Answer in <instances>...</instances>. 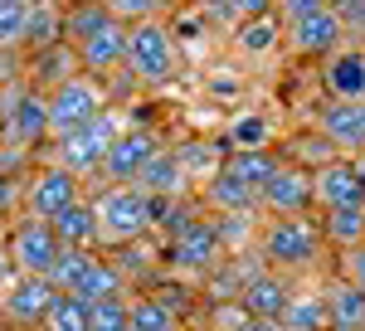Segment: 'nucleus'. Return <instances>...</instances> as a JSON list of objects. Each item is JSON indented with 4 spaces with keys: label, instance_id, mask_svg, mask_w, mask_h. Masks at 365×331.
Returning a JSON list of instances; mask_svg holds the SVG:
<instances>
[{
    "label": "nucleus",
    "instance_id": "36",
    "mask_svg": "<svg viewBox=\"0 0 365 331\" xmlns=\"http://www.w3.org/2000/svg\"><path fill=\"white\" fill-rule=\"evenodd\" d=\"M268 10H278V0H225L229 20H253V15H268Z\"/></svg>",
    "mask_w": 365,
    "mask_h": 331
},
{
    "label": "nucleus",
    "instance_id": "45",
    "mask_svg": "<svg viewBox=\"0 0 365 331\" xmlns=\"http://www.w3.org/2000/svg\"><path fill=\"white\" fill-rule=\"evenodd\" d=\"M170 331H190V327H170Z\"/></svg>",
    "mask_w": 365,
    "mask_h": 331
},
{
    "label": "nucleus",
    "instance_id": "28",
    "mask_svg": "<svg viewBox=\"0 0 365 331\" xmlns=\"http://www.w3.org/2000/svg\"><path fill=\"white\" fill-rule=\"evenodd\" d=\"M278 322L287 331H331V317H327V297L322 292H292Z\"/></svg>",
    "mask_w": 365,
    "mask_h": 331
},
{
    "label": "nucleus",
    "instance_id": "8",
    "mask_svg": "<svg viewBox=\"0 0 365 331\" xmlns=\"http://www.w3.org/2000/svg\"><path fill=\"white\" fill-rule=\"evenodd\" d=\"M0 141L10 151H34L49 141V93L44 88H15V98L0 108Z\"/></svg>",
    "mask_w": 365,
    "mask_h": 331
},
{
    "label": "nucleus",
    "instance_id": "32",
    "mask_svg": "<svg viewBox=\"0 0 365 331\" xmlns=\"http://www.w3.org/2000/svg\"><path fill=\"white\" fill-rule=\"evenodd\" d=\"M25 29H29V0H0V54L25 49Z\"/></svg>",
    "mask_w": 365,
    "mask_h": 331
},
{
    "label": "nucleus",
    "instance_id": "22",
    "mask_svg": "<svg viewBox=\"0 0 365 331\" xmlns=\"http://www.w3.org/2000/svg\"><path fill=\"white\" fill-rule=\"evenodd\" d=\"M63 248H103V224H98V200H78L73 210H63L54 220Z\"/></svg>",
    "mask_w": 365,
    "mask_h": 331
},
{
    "label": "nucleus",
    "instance_id": "15",
    "mask_svg": "<svg viewBox=\"0 0 365 331\" xmlns=\"http://www.w3.org/2000/svg\"><path fill=\"white\" fill-rule=\"evenodd\" d=\"M220 253H229L225 239H220V224L185 220L170 234V263H175L180 273H185V268H210V263H220Z\"/></svg>",
    "mask_w": 365,
    "mask_h": 331
},
{
    "label": "nucleus",
    "instance_id": "13",
    "mask_svg": "<svg viewBox=\"0 0 365 331\" xmlns=\"http://www.w3.org/2000/svg\"><path fill=\"white\" fill-rule=\"evenodd\" d=\"M346 34H351L346 15L327 5V10H317V15H307V20L287 25V44H292L297 58H327V54H336L341 44H346Z\"/></svg>",
    "mask_w": 365,
    "mask_h": 331
},
{
    "label": "nucleus",
    "instance_id": "12",
    "mask_svg": "<svg viewBox=\"0 0 365 331\" xmlns=\"http://www.w3.org/2000/svg\"><path fill=\"white\" fill-rule=\"evenodd\" d=\"M161 156V141L151 137L146 127H127L122 137L113 141V151H108V161H103V180L108 185H137L141 170Z\"/></svg>",
    "mask_w": 365,
    "mask_h": 331
},
{
    "label": "nucleus",
    "instance_id": "24",
    "mask_svg": "<svg viewBox=\"0 0 365 331\" xmlns=\"http://www.w3.org/2000/svg\"><path fill=\"white\" fill-rule=\"evenodd\" d=\"M63 5L58 0H29V29H25V49L29 54H44L63 44Z\"/></svg>",
    "mask_w": 365,
    "mask_h": 331
},
{
    "label": "nucleus",
    "instance_id": "6",
    "mask_svg": "<svg viewBox=\"0 0 365 331\" xmlns=\"http://www.w3.org/2000/svg\"><path fill=\"white\" fill-rule=\"evenodd\" d=\"M108 108V93L93 73H73L49 88V141H63L68 132L88 127L98 112Z\"/></svg>",
    "mask_w": 365,
    "mask_h": 331
},
{
    "label": "nucleus",
    "instance_id": "42",
    "mask_svg": "<svg viewBox=\"0 0 365 331\" xmlns=\"http://www.w3.org/2000/svg\"><path fill=\"white\" fill-rule=\"evenodd\" d=\"M327 5H331V10H351L356 0H327Z\"/></svg>",
    "mask_w": 365,
    "mask_h": 331
},
{
    "label": "nucleus",
    "instance_id": "43",
    "mask_svg": "<svg viewBox=\"0 0 365 331\" xmlns=\"http://www.w3.org/2000/svg\"><path fill=\"white\" fill-rule=\"evenodd\" d=\"M195 5H215V10H220V15H225V0H195Z\"/></svg>",
    "mask_w": 365,
    "mask_h": 331
},
{
    "label": "nucleus",
    "instance_id": "17",
    "mask_svg": "<svg viewBox=\"0 0 365 331\" xmlns=\"http://www.w3.org/2000/svg\"><path fill=\"white\" fill-rule=\"evenodd\" d=\"M78 68L93 73V78H113V73H127V25L113 20L108 29H98L88 44H78Z\"/></svg>",
    "mask_w": 365,
    "mask_h": 331
},
{
    "label": "nucleus",
    "instance_id": "21",
    "mask_svg": "<svg viewBox=\"0 0 365 331\" xmlns=\"http://www.w3.org/2000/svg\"><path fill=\"white\" fill-rule=\"evenodd\" d=\"M292 297V287H287V277L282 273H249L244 277V287H239V302L249 317H282V307Z\"/></svg>",
    "mask_w": 365,
    "mask_h": 331
},
{
    "label": "nucleus",
    "instance_id": "27",
    "mask_svg": "<svg viewBox=\"0 0 365 331\" xmlns=\"http://www.w3.org/2000/svg\"><path fill=\"white\" fill-rule=\"evenodd\" d=\"M113 25V15H108V5L103 0H73L68 5V15H63V44H88L98 29H108Z\"/></svg>",
    "mask_w": 365,
    "mask_h": 331
},
{
    "label": "nucleus",
    "instance_id": "25",
    "mask_svg": "<svg viewBox=\"0 0 365 331\" xmlns=\"http://www.w3.org/2000/svg\"><path fill=\"white\" fill-rule=\"evenodd\" d=\"M278 166H282V156L273 151V146H258V151H229L225 156V170L229 175H239L249 190H258L263 195V185L278 175Z\"/></svg>",
    "mask_w": 365,
    "mask_h": 331
},
{
    "label": "nucleus",
    "instance_id": "23",
    "mask_svg": "<svg viewBox=\"0 0 365 331\" xmlns=\"http://www.w3.org/2000/svg\"><path fill=\"white\" fill-rule=\"evenodd\" d=\"M205 205L215 215H244V210H258V190H249L239 175H229L225 166L205 180Z\"/></svg>",
    "mask_w": 365,
    "mask_h": 331
},
{
    "label": "nucleus",
    "instance_id": "11",
    "mask_svg": "<svg viewBox=\"0 0 365 331\" xmlns=\"http://www.w3.org/2000/svg\"><path fill=\"white\" fill-rule=\"evenodd\" d=\"M312 205H317V185L302 161H282L278 175L258 195V210H268V215H312Z\"/></svg>",
    "mask_w": 365,
    "mask_h": 331
},
{
    "label": "nucleus",
    "instance_id": "2",
    "mask_svg": "<svg viewBox=\"0 0 365 331\" xmlns=\"http://www.w3.org/2000/svg\"><path fill=\"white\" fill-rule=\"evenodd\" d=\"M322 253H327V239L312 215H268L258 229V258L268 268L297 273V268H312Z\"/></svg>",
    "mask_w": 365,
    "mask_h": 331
},
{
    "label": "nucleus",
    "instance_id": "9",
    "mask_svg": "<svg viewBox=\"0 0 365 331\" xmlns=\"http://www.w3.org/2000/svg\"><path fill=\"white\" fill-rule=\"evenodd\" d=\"M83 200V175H73L68 166H58V161H49V166H39L34 175L25 180V215H34V220H49L54 224L63 210H73Z\"/></svg>",
    "mask_w": 365,
    "mask_h": 331
},
{
    "label": "nucleus",
    "instance_id": "10",
    "mask_svg": "<svg viewBox=\"0 0 365 331\" xmlns=\"http://www.w3.org/2000/svg\"><path fill=\"white\" fill-rule=\"evenodd\" d=\"M58 287L49 277H34V273H15L5 282V292H0V317L10 322V327H25V331H39L44 327V317H49V307H54Z\"/></svg>",
    "mask_w": 365,
    "mask_h": 331
},
{
    "label": "nucleus",
    "instance_id": "3",
    "mask_svg": "<svg viewBox=\"0 0 365 331\" xmlns=\"http://www.w3.org/2000/svg\"><path fill=\"white\" fill-rule=\"evenodd\" d=\"M180 73V44L161 20L127 25V78L141 88H161Z\"/></svg>",
    "mask_w": 365,
    "mask_h": 331
},
{
    "label": "nucleus",
    "instance_id": "38",
    "mask_svg": "<svg viewBox=\"0 0 365 331\" xmlns=\"http://www.w3.org/2000/svg\"><path fill=\"white\" fill-rule=\"evenodd\" d=\"M15 200H25V185H15V175H10V170L0 166V215H5V210H10Z\"/></svg>",
    "mask_w": 365,
    "mask_h": 331
},
{
    "label": "nucleus",
    "instance_id": "44",
    "mask_svg": "<svg viewBox=\"0 0 365 331\" xmlns=\"http://www.w3.org/2000/svg\"><path fill=\"white\" fill-rule=\"evenodd\" d=\"M5 234H10V224H5V215H0V244H5Z\"/></svg>",
    "mask_w": 365,
    "mask_h": 331
},
{
    "label": "nucleus",
    "instance_id": "19",
    "mask_svg": "<svg viewBox=\"0 0 365 331\" xmlns=\"http://www.w3.org/2000/svg\"><path fill=\"white\" fill-rule=\"evenodd\" d=\"M322 297H327L331 331H365V287L361 282H351L346 273H336V277H327Z\"/></svg>",
    "mask_w": 365,
    "mask_h": 331
},
{
    "label": "nucleus",
    "instance_id": "41",
    "mask_svg": "<svg viewBox=\"0 0 365 331\" xmlns=\"http://www.w3.org/2000/svg\"><path fill=\"white\" fill-rule=\"evenodd\" d=\"M351 161H356V175H361V185H365V151H356Z\"/></svg>",
    "mask_w": 365,
    "mask_h": 331
},
{
    "label": "nucleus",
    "instance_id": "35",
    "mask_svg": "<svg viewBox=\"0 0 365 331\" xmlns=\"http://www.w3.org/2000/svg\"><path fill=\"white\" fill-rule=\"evenodd\" d=\"M317 10H327V0H278V15L282 25H297V20H307Z\"/></svg>",
    "mask_w": 365,
    "mask_h": 331
},
{
    "label": "nucleus",
    "instance_id": "34",
    "mask_svg": "<svg viewBox=\"0 0 365 331\" xmlns=\"http://www.w3.org/2000/svg\"><path fill=\"white\" fill-rule=\"evenodd\" d=\"M103 5L122 25H141V20H161V10H166L170 0H103Z\"/></svg>",
    "mask_w": 365,
    "mask_h": 331
},
{
    "label": "nucleus",
    "instance_id": "18",
    "mask_svg": "<svg viewBox=\"0 0 365 331\" xmlns=\"http://www.w3.org/2000/svg\"><path fill=\"white\" fill-rule=\"evenodd\" d=\"M317 132L331 141L336 151H365V103H331L317 112Z\"/></svg>",
    "mask_w": 365,
    "mask_h": 331
},
{
    "label": "nucleus",
    "instance_id": "7",
    "mask_svg": "<svg viewBox=\"0 0 365 331\" xmlns=\"http://www.w3.org/2000/svg\"><path fill=\"white\" fill-rule=\"evenodd\" d=\"M5 253L15 263V273H34V277H49V268L58 263L63 253V239L49 220H34V215H20L5 234Z\"/></svg>",
    "mask_w": 365,
    "mask_h": 331
},
{
    "label": "nucleus",
    "instance_id": "40",
    "mask_svg": "<svg viewBox=\"0 0 365 331\" xmlns=\"http://www.w3.org/2000/svg\"><path fill=\"white\" fill-rule=\"evenodd\" d=\"M10 277H15V263H10V253H5V244H0V292H5Z\"/></svg>",
    "mask_w": 365,
    "mask_h": 331
},
{
    "label": "nucleus",
    "instance_id": "20",
    "mask_svg": "<svg viewBox=\"0 0 365 331\" xmlns=\"http://www.w3.org/2000/svg\"><path fill=\"white\" fill-rule=\"evenodd\" d=\"M282 39H287V25H282L278 10L253 15V20H234V49H239L244 58H268V54H278Z\"/></svg>",
    "mask_w": 365,
    "mask_h": 331
},
{
    "label": "nucleus",
    "instance_id": "31",
    "mask_svg": "<svg viewBox=\"0 0 365 331\" xmlns=\"http://www.w3.org/2000/svg\"><path fill=\"white\" fill-rule=\"evenodd\" d=\"M180 327V317H175V307L166 297H132V331H170Z\"/></svg>",
    "mask_w": 365,
    "mask_h": 331
},
{
    "label": "nucleus",
    "instance_id": "33",
    "mask_svg": "<svg viewBox=\"0 0 365 331\" xmlns=\"http://www.w3.org/2000/svg\"><path fill=\"white\" fill-rule=\"evenodd\" d=\"M93 331H132V297H103L93 302Z\"/></svg>",
    "mask_w": 365,
    "mask_h": 331
},
{
    "label": "nucleus",
    "instance_id": "29",
    "mask_svg": "<svg viewBox=\"0 0 365 331\" xmlns=\"http://www.w3.org/2000/svg\"><path fill=\"white\" fill-rule=\"evenodd\" d=\"M268 141H273V122L258 117V112H239V117L225 127L229 151H258V146H268Z\"/></svg>",
    "mask_w": 365,
    "mask_h": 331
},
{
    "label": "nucleus",
    "instance_id": "26",
    "mask_svg": "<svg viewBox=\"0 0 365 331\" xmlns=\"http://www.w3.org/2000/svg\"><path fill=\"white\" fill-rule=\"evenodd\" d=\"M317 224H322L327 248H336V253L365 244V205H351V210H322Z\"/></svg>",
    "mask_w": 365,
    "mask_h": 331
},
{
    "label": "nucleus",
    "instance_id": "39",
    "mask_svg": "<svg viewBox=\"0 0 365 331\" xmlns=\"http://www.w3.org/2000/svg\"><path fill=\"white\" fill-rule=\"evenodd\" d=\"M239 331H287V327H282L278 317H249V322H244Z\"/></svg>",
    "mask_w": 365,
    "mask_h": 331
},
{
    "label": "nucleus",
    "instance_id": "47",
    "mask_svg": "<svg viewBox=\"0 0 365 331\" xmlns=\"http://www.w3.org/2000/svg\"><path fill=\"white\" fill-rule=\"evenodd\" d=\"M39 331H49V327H39Z\"/></svg>",
    "mask_w": 365,
    "mask_h": 331
},
{
    "label": "nucleus",
    "instance_id": "1",
    "mask_svg": "<svg viewBox=\"0 0 365 331\" xmlns=\"http://www.w3.org/2000/svg\"><path fill=\"white\" fill-rule=\"evenodd\" d=\"M166 200L146 195L141 185H108L98 190V224H103V248H132L141 244L156 220H161Z\"/></svg>",
    "mask_w": 365,
    "mask_h": 331
},
{
    "label": "nucleus",
    "instance_id": "46",
    "mask_svg": "<svg viewBox=\"0 0 365 331\" xmlns=\"http://www.w3.org/2000/svg\"><path fill=\"white\" fill-rule=\"evenodd\" d=\"M361 39H365V20H361Z\"/></svg>",
    "mask_w": 365,
    "mask_h": 331
},
{
    "label": "nucleus",
    "instance_id": "37",
    "mask_svg": "<svg viewBox=\"0 0 365 331\" xmlns=\"http://www.w3.org/2000/svg\"><path fill=\"white\" fill-rule=\"evenodd\" d=\"M336 258H341V273L365 287V244L361 248H346V253H336Z\"/></svg>",
    "mask_w": 365,
    "mask_h": 331
},
{
    "label": "nucleus",
    "instance_id": "14",
    "mask_svg": "<svg viewBox=\"0 0 365 331\" xmlns=\"http://www.w3.org/2000/svg\"><path fill=\"white\" fill-rule=\"evenodd\" d=\"M322 93L331 103H365V44H341L322 58Z\"/></svg>",
    "mask_w": 365,
    "mask_h": 331
},
{
    "label": "nucleus",
    "instance_id": "5",
    "mask_svg": "<svg viewBox=\"0 0 365 331\" xmlns=\"http://www.w3.org/2000/svg\"><path fill=\"white\" fill-rule=\"evenodd\" d=\"M127 132V122L117 117L113 108H103L88 127H78V132H68L63 141H54L58 146V156L54 161L58 166H68L73 175H103V161H108V151H113V141Z\"/></svg>",
    "mask_w": 365,
    "mask_h": 331
},
{
    "label": "nucleus",
    "instance_id": "4",
    "mask_svg": "<svg viewBox=\"0 0 365 331\" xmlns=\"http://www.w3.org/2000/svg\"><path fill=\"white\" fill-rule=\"evenodd\" d=\"M54 287L58 292H73L88 302H103V297H122L127 292V277L113 258H103L98 248H63L54 263Z\"/></svg>",
    "mask_w": 365,
    "mask_h": 331
},
{
    "label": "nucleus",
    "instance_id": "16",
    "mask_svg": "<svg viewBox=\"0 0 365 331\" xmlns=\"http://www.w3.org/2000/svg\"><path fill=\"white\" fill-rule=\"evenodd\" d=\"M312 185H317V210H351V205H365V185L356 175V161L351 156H336V161L317 166L312 170Z\"/></svg>",
    "mask_w": 365,
    "mask_h": 331
},
{
    "label": "nucleus",
    "instance_id": "30",
    "mask_svg": "<svg viewBox=\"0 0 365 331\" xmlns=\"http://www.w3.org/2000/svg\"><path fill=\"white\" fill-rule=\"evenodd\" d=\"M49 331H93V302L88 297H73V292H58L49 317H44Z\"/></svg>",
    "mask_w": 365,
    "mask_h": 331
}]
</instances>
